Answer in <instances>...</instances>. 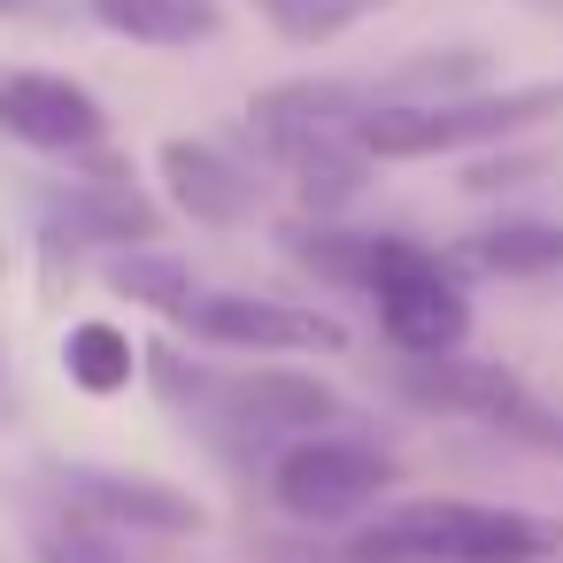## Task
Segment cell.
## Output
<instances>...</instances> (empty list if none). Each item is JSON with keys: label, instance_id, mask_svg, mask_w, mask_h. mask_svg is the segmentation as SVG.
Masks as SVG:
<instances>
[{"label": "cell", "instance_id": "obj_4", "mask_svg": "<svg viewBox=\"0 0 563 563\" xmlns=\"http://www.w3.org/2000/svg\"><path fill=\"white\" fill-rule=\"evenodd\" d=\"M394 486V455L363 432H317L271 455V501L294 525H355Z\"/></svg>", "mask_w": 563, "mask_h": 563}, {"label": "cell", "instance_id": "obj_12", "mask_svg": "<svg viewBox=\"0 0 563 563\" xmlns=\"http://www.w3.org/2000/svg\"><path fill=\"white\" fill-rule=\"evenodd\" d=\"M155 170H163V194H170V209L186 224L224 232V224H247L263 209V170L247 155L217 147V140H186L178 132V140L155 147Z\"/></svg>", "mask_w": 563, "mask_h": 563}, {"label": "cell", "instance_id": "obj_14", "mask_svg": "<svg viewBox=\"0 0 563 563\" xmlns=\"http://www.w3.org/2000/svg\"><path fill=\"white\" fill-rule=\"evenodd\" d=\"M109 286H117L124 301H140V309L170 317V324H194V309H201V294H194V271H186V255H170V247L109 255Z\"/></svg>", "mask_w": 563, "mask_h": 563}, {"label": "cell", "instance_id": "obj_5", "mask_svg": "<svg viewBox=\"0 0 563 563\" xmlns=\"http://www.w3.org/2000/svg\"><path fill=\"white\" fill-rule=\"evenodd\" d=\"M186 417H209L224 432H247V440H317V432H340L347 401L317 378V371H286V363H255V371H209L194 409Z\"/></svg>", "mask_w": 563, "mask_h": 563}, {"label": "cell", "instance_id": "obj_17", "mask_svg": "<svg viewBox=\"0 0 563 563\" xmlns=\"http://www.w3.org/2000/svg\"><path fill=\"white\" fill-rule=\"evenodd\" d=\"M286 178H294L301 209H317V224H332V209H347V201L371 186V155H363L355 140H340V147H309V155L286 163Z\"/></svg>", "mask_w": 563, "mask_h": 563}, {"label": "cell", "instance_id": "obj_13", "mask_svg": "<svg viewBox=\"0 0 563 563\" xmlns=\"http://www.w3.org/2000/svg\"><path fill=\"white\" fill-rule=\"evenodd\" d=\"M93 24L132 47H209L224 32V0H93Z\"/></svg>", "mask_w": 563, "mask_h": 563}, {"label": "cell", "instance_id": "obj_23", "mask_svg": "<svg viewBox=\"0 0 563 563\" xmlns=\"http://www.w3.org/2000/svg\"><path fill=\"white\" fill-rule=\"evenodd\" d=\"M0 16H16V0H0Z\"/></svg>", "mask_w": 563, "mask_h": 563}, {"label": "cell", "instance_id": "obj_22", "mask_svg": "<svg viewBox=\"0 0 563 563\" xmlns=\"http://www.w3.org/2000/svg\"><path fill=\"white\" fill-rule=\"evenodd\" d=\"M532 9H555V16H563V0H532Z\"/></svg>", "mask_w": 563, "mask_h": 563}, {"label": "cell", "instance_id": "obj_20", "mask_svg": "<svg viewBox=\"0 0 563 563\" xmlns=\"http://www.w3.org/2000/svg\"><path fill=\"white\" fill-rule=\"evenodd\" d=\"M525 178H540V155H494V163H478L463 186H471V194H494V186H525Z\"/></svg>", "mask_w": 563, "mask_h": 563}, {"label": "cell", "instance_id": "obj_19", "mask_svg": "<svg viewBox=\"0 0 563 563\" xmlns=\"http://www.w3.org/2000/svg\"><path fill=\"white\" fill-rule=\"evenodd\" d=\"M32 555H40V563H132L117 532H101V525H86V517H63V509L32 532Z\"/></svg>", "mask_w": 563, "mask_h": 563}, {"label": "cell", "instance_id": "obj_11", "mask_svg": "<svg viewBox=\"0 0 563 563\" xmlns=\"http://www.w3.org/2000/svg\"><path fill=\"white\" fill-rule=\"evenodd\" d=\"M0 132L40 155H86L109 132V109L63 70H0Z\"/></svg>", "mask_w": 563, "mask_h": 563}, {"label": "cell", "instance_id": "obj_2", "mask_svg": "<svg viewBox=\"0 0 563 563\" xmlns=\"http://www.w3.org/2000/svg\"><path fill=\"white\" fill-rule=\"evenodd\" d=\"M563 117V78H532V86H478L455 101H417V109H371L355 147L371 163H432V155H471V147H501L532 124Z\"/></svg>", "mask_w": 563, "mask_h": 563}, {"label": "cell", "instance_id": "obj_6", "mask_svg": "<svg viewBox=\"0 0 563 563\" xmlns=\"http://www.w3.org/2000/svg\"><path fill=\"white\" fill-rule=\"evenodd\" d=\"M47 486H55V509L63 517H86L101 532H132V540H186L209 525V509L170 486V478H147V471H117V463H47Z\"/></svg>", "mask_w": 563, "mask_h": 563}, {"label": "cell", "instance_id": "obj_3", "mask_svg": "<svg viewBox=\"0 0 563 563\" xmlns=\"http://www.w3.org/2000/svg\"><path fill=\"white\" fill-rule=\"evenodd\" d=\"M355 294H371L378 309V332L401 347V355H463L471 340V301H463V278L409 232H363V278Z\"/></svg>", "mask_w": 563, "mask_h": 563}, {"label": "cell", "instance_id": "obj_8", "mask_svg": "<svg viewBox=\"0 0 563 563\" xmlns=\"http://www.w3.org/2000/svg\"><path fill=\"white\" fill-rule=\"evenodd\" d=\"M163 240V201H147L124 163H86L70 186H47V247H109L140 255Z\"/></svg>", "mask_w": 563, "mask_h": 563}, {"label": "cell", "instance_id": "obj_1", "mask_svg": "<svg viewBox=\"0 0 563 563\" xmlns=\"http://www.w3.org/2000/svg\"><path fill=\"white\" fill-rule=\"evenodd\" d=\"M563 555V517L471 494H417L324 548V563H548Z\"/></svg>", "mask_w": 563, "mask_h": 563}, {"label": "cell", "instance_id": "obj_21", "mask_svg": "<svg viewBox=\"0 0 563 563\" xmlns=\"http://www.w3.org/2000/svg\"><path fill=\"white\" fill-rule=\"evenodd\" d=\"M517 440H525V448H540V455H563V409H540Z\"/></svg>", "mask_w": 563, "mask_h": 563}, {"label": "cell", "instance_id": "obj_18", "mask_svg": "<svg viewBox=\"0 0 563 563\" xmlns=\"http://www.w3.org/2000/svg\"><path fill=\"white\" fill-rule=\"evenodd\" d=\"M132 371H140V347L117 332V324H70V340H63V378L78 386V394H124L132 386Z\"/></svg>", "mask_w": 563, "mask_h": 563}, {"label": "cell", "instance_id": "obj_7", "mask_svg": "<svg viewBox=\"0 0 563 563\" xmlns=\"http://www.w3.org/2000/svg\"><path fill=\"white\" fill-rule=\"evenodd\" d=\"M371 109H378V78H286V86H263V93L247 101V132H255V147L286 170V163L309 155V147L355 140Z\"/></svg>", "mask_w": 563, "mask_h": 563}, {"label": "cell", "instance_id": "obj_15", "mask_svg": "<svg viewBox=\"0 0 563 563\" xmlns=\"http://www.w3.org/2000/svg\"><path fill=\"white\" fill-rule=\"evenodd\" d=\"M471 263L494 278H555L563 271V224L548 217H501L471 240Z\"/></svg>", "mask_w": 563, "mask_h": 563}, {"label": "cell", "instance_id": "obj_16", "mask_svg": "<svg viewBox=\"0 0 563 563\" xmlns=\"http://www.w3.org/2000/svg\"><path fill=\"white\" fill-rule=\"evenodd\" d=\"M255 24H271L286 47H332L347 32H363L371 16H386L394 0H247Z\"/></svg>", "mask_w": 563, "mask_h": 563}, {"label": "cell", "instance_id": "obj_10", "mask_svg": "<svg viewBox=\"0 0 563 563\" xmlns=\"http://www.w3.org/2000/svg\"><path fill=\"white\" fill-rule=\"evenodd\" d=\"M186 332L224 355H347V324L332 309L271 301V294H201Z\"/></svg>", "mask_w": 563, "mask_h": 563}, {"label": "cell", "instance_id": "obj_9", "mask_svg": "<svg viewBox=\"0 0 563 563\" xmlns=\"http://www.w3.org/2000/svg\"><path fill=\"white\" fill-rule=\"evenodd\" d=\"M394 394H409L417 409L432 417H471V424H494V432H525L548 401L509 371V363H486V355H401L394 363Z\"/></svg>", "mask_w": 563, "mask_h": 563}]
</instances>
